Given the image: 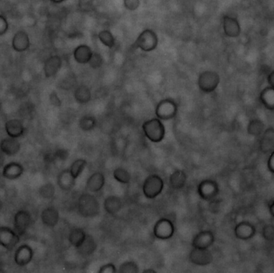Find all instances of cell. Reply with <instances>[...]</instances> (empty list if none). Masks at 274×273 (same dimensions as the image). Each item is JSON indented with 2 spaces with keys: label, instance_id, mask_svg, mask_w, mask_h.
Instances as JSON below:
<instances>
[{
  "label": "cell",
  "instance_id": "obj_1",
  "mask_svg": "<svg viewBox=\"0 0 274 273\" xmlns=\"http://www.w3.org/2000/svg\"><path fill=\"white\" fill-rule=\"evenodd\" d=\"M143 132L152 143H160L165 136V126L160 118H153L145 121L142 125Z\"/></svg>",
  "mask_w": 274,
  "mask_h": 273
},
{
  "label": "cell",
  "instance_id": "obj_2",
  "mask_svg": "<svg viewBox=\"0 0 274 273\" xmlns=\"http://www.w3.org/2000/svg\"><path fill=\"white\" fill-rule=\"evenodd\" d=\"M77 208L83 217L92 218L100 213V203L94 196L85 193L79 197Z\"/></svg>",
  "mask_w": 274,
  "mask_h": 273
},
{
  "label": "cell",
  "instance_id": "obj_3",
  "mask_svg": "<svg viewBox=\"0 0 274 273\" xmlns=\"http://www.w3.org/2000/svg\"><path fill=\"white\" fill-rule=\"evenodd\" d=\"M158 36L152 29H145L136 38L133 46L144 52H150L158 46Z\"/></svg>",
  "mask_w": 274,
  "mask_h": 273
},
{
  "label": "cell",
  "instance_id": "obj_4",
  "mask_svg": "<svg viewBox=\"0 0 274 273\" xmlns=\"http://www.w3.org/2000/svg\"><path fill=\"white\" fill-rule=\"evenodd\" d=\"M164 180L160 176L152 174L144 180L142 191L147 199H155L160 196L164 189Z\"/></svg>",
  "mask_w": 274,
  "mask_h": 273
},
{
  "label": "cell",
  "instance_id": "obj_5",
  "mask_svg": "<svg viewBox=\"0 0 274 273\" xmlns=\"http://www.w3.org/2000/svg\"><path fill=\"white\" fill-rule=\"evenodd\" d=\"M220 77L218 73L214 70H204L199 74L198 84L199 89L202 92L212 93L216 90L220 84Z\"/></svg>",
  "mask_w": 274,
  "mask_h": 273
},
{
  "label": "cell",
  "instance_id": "obj_6",
  "mask_svg": "<svg viewBox=\"0 0 274 273\" xmlns=\"http://www.w3.org/2000/svg\"><path fill=\"white\" fill-rule=\"evenodd\" d=\"M178 106L172 98H164L157 104L155 110L156 117L161 120H169L176 116Z\"/></svg>",
  "mask_w": 274,
  "mask_h": 273
},
{
  "label": "cell",
  "instance_id": "obj_7",
  "mask_svg": "<svg viewBox=\"0 0 274 273\" xmlns=\"http://www.w3.org/2000/svg\"><path fill=\"white\" fill-rule=\"evenodd\" d=\"M174 224L168 218H161L158 220L153 228V235L156 239L162 240L171 239L174 235Z\"/></svg>",
  "mask_w": 274,
  "mask_h": 273
},
{
  "label": "cell",
  "instance_id": "obj_8",
  "mask_svg": "<svg viewBox=\"0 0 274 273\" xmlns=\"http://www.w3.org/2000/svg\"><path fill=\"white\" fill-rule=\"evenodd\" d=\"M197 192L201 199L211 201L218 195V184L212 180H204L199 184Z\"/></svg>",
  "mask_w": 274,
  "mask_h": 273
},
{
  "label": "cell",
  "instance_id": "obj_9",
  "mask_svg": "<svg viewBox=\"0 0 274 273\" xmlns=\"http://www.w3.org/2000/svg\"><path fill=\"white\" fill-rule=\"evenodd\" d=\"M20 242V235L10 228L0 227V246L12 250Z\"/></svg>",
  "mask_w": 274,
  "mask_h": 273
},
{
  "label": "cell",
  "instance_id": "obj_10",
  "mask_svg": "<svg viewBox=\"0 0 274 273\" xmlns=\"http://www.w3.org/2000/svg\"><path fill=\"white\" fill-rule=\"evenodd\" d=\"M222 28L224 34L228 38H237L241 33L238 20L228 14L222 17Z\"/></svg>",
  "mask_w": 274,
  "mask_h": 273
},
{
  "label": "cell",
  "instance_id": "obj_11",
  "mask_svg": "<svg viewBox=\"0 0 274 273\" xmlns=\"http://www.w3.org/2000/svg\"><path fill=\"white\" fill-rule=\"evenodd\" d=\"M32 224V215L29 212L20 210L14 217V230L19 235L23 236Z\"/></svg>",
  "mask_w": 274,
  "mask_h": 273
},
{
  "label": "cell",
  "instance_id": "obj_12",
  "mask_svg": "<svg viewBox=\"0 0 274 273\" xmlns=\"http://www.w3.org/2000/svg\"><path fill=\"white\" fill-rule=\"evenodd\" d=\"M191 263L198 266H206L210 264L212 261V255L208 249L193 248L188 255Z\"/></svg>",
  "mask_w": 274,
  "mask_h": 273
},
{
  "label": "cell",
  "instance_id": "obj_13",
  "mask_svg": "<svg viewBox=\"0 0 274 273\" xmlns=\"http://www.w3.org/2000/svg\"><path fill=\"white\" fill-rule=\"evenodd\" d=\"M215 236L213 232L208 230L200 231L195 236L192 240V248H196L208 249L214 243Z\"/></svg>",
  "mask_w": 274,
  "mask_h": 273
},
{
  "label": "cell",
  "instance_id": "obj_14",
  "mask_svg": "<svg viewBox=\"0 0 274 273\" xmlns=\"http://www.w3.org/2000/svg\"><path fill=\"white\" fill-rule=\"evenodd\" d=\"M30 46V38L26 32L19 30L14 34L12 38V46L16 52H24L29 49Z\"/></svg>",
  "mask_w": 274,
  "mask_h": 273
},
{
  "label": "cell",
  "instance_id": "obj_15",
  "mask_svg": "<svg viewBox=\"0 0 274 273\" xmlns=\"http://www.w3.org/2000/svg\"><path fill=\"white\" fill-rule=\"evenodd\" d=\"M62 58L59 56H52L47 58L44 64V73L46 78L56 76L62 66Z\"/></svg>",
  "mask_w": 274,
  "mask_h": 273
},
{
  "label": "cell",
  "instance_id": "obj_16",
  "mask_svg": "<svg viewBox=\"0 0 274 273\" xmlns=\"http://www.w3.org/2000/svg\"><path fill=\"white\" fill-rule=\"evenodd\" d=\"M32 257H33V251L32 248L27 244L21 245L15 253V262L16 264L23 267L30 263Z\"/></svg>",
  "mask_w": 274,
  "mask_h": 273
},
{
  "label": "cell",
  "instance_id": "obj_17",
  "mask_svg": "<svg viewBox=\"0 0 274 273\" xmlns=\"http://www.w3.org/2000/svg\"><path fill=\"white\" fill-rule=\"evenodd\" d=\"M0 150L4 155L8 156H14L20 150V144L17 139L8 137L0 141Z\"/></svg>",
  "mask_w": 274,
  "mask_h": 273
},
{
  "label": "cell",
  "instance_id": "obj_18",
  "mask_svg": "<svg viewBox=\"0 0 274 273\" xmlns=\"http://www.w3.org/2000/svg\"><path fill=\"white\" fill-rule=\"evenodd\" d=\"M93 53L94 52L88 45H79L73 50V58L80 64H88Z\"/></svg>",
  "mask_w": 274,
  "mask_h": 273
},
{
  "label": "cell",
  "instance_id": "obj_19",
  "mask_svg": "<svg viewBox=\"0 0 274 273\" xmlns=\"http://www.w3.org/2000/svg\"><path fill=\"white\" fill-rule=\"evenodd\" d=\"M105 184V177L101 172H95L86 182V189L89 192L96 193L102 190Z\"/></svg>",
  "mask_w": 274,
  "mask_h": 273
},
{
  "label": "cell",
  "instance_id": "obj_20",
  "mask_svg": "<svg viewBox=\"0 0 274 273\" xmlns=\"http://www.w3.org/2000/svg\"><path fill=\"white\" fill-rule=\"evenodd\" d=\"M5 130L8 136L17 139L19 137L22 136L25 132V126L22 121L17 118H13L7 121L5 124Z\"/></svg>",
  "mask_w": 274,
  "mask_h": 273
},
{
  "label": "cell",
  "instance_id": "obj_21",
  "mask_svg": "<svg viewBox=\"0 0 274 273\" xmlns=\"http://www.w3.org/2000/svg\"><path fill=\"white\" fill-rule=\"evenodd\" d=\"M260 149L263 153H269L274 151V128H268L261 134L260 140Z\"/></svg>",
  "mask_w": 274,
  "mask_h": 273
},
{
  "label": "cell",
  "instance_id": "obj_22",
  "mask_svg": "<svg viewBox=\"0 0 274 273\" xmlns=\"http://www.w3.org/2000/svg\"><path fill=\"white\" fill-rule=\"evenodd\" d=\"M60 220V214L54 207H48L41 213V220L45 226L53 228L56 226Z\"/></svg>",
  "mask_w": 274,
  "mask_h": 273
},
{
  "label": "cell",
  "instance_id": "obj_23",
  "mask_svg": "<svg viewBox=\"0 0 274 273\" xmlns=\"http://www.w3.org/2000/svg\"><path fill=\"white\" fill-rule=\"evenodd\" d=\"M24 169L22 165L16 162L8 164L3 170V176L4 178L13 180L18 179L24 173Z\"/></svg>",
  "mask_w": 274,
  "mask_h": 273
},
{
  "label": "cell",
  "instance_id": "obj_24",
  "mask_svg": "<svg viewBox=\"0 0 274 273\" xmlns=\"http://www.w3.org/2000/svg\"><path fill=\"white\" fill-rule=\"evenodd\" d=\"M57 184L59 187L64 191H69L72 188H74L76 179L72 176L69 169H67L59 174Z\"/></svg>",
  "mask_w": 274,
  "mask_h": 273
},
{
  "label": "cell",
  "instance_id": "obj_25",
  "mask_svg": "<svg viewBox=\"0 0 274 273\" xmlns=\"http://www.w3.org/2000/svg\"><path fill=\"white\" fill-rule=\"evenodd\" d=\"M97 248V244L92 236L87 235L86 239L84 240L82 244L77 248V251L83 257H88L92 255Z\"/></svg>",
  "mask_w": 274,
  "mask_h": 273
},
{
  "label": "cell",
  "instance_id": "obj_26",
  "mask_svg": "<svg viewBox=\"0 0 274 273\" xmlns=\"http://www.w3.org/2000/svg\"><path fill=\"white\" fill-rule=\"evenodd\" d=\"M187 181L186 173L182 170H176L169 176V184L174 190H180L185 186Z\"/></svg>",
  "mask_w": 274,
  "mask_h": 273
},
{
  "label": "cell",
  "instance_id": "obj_27",
  "mask_svg": "<svg viewBox=\"0 0 274 273\" xmlns=\"http://www.w3.org/2000/svg\"><path fill=\"white\" fill-rule=\"evenodd\" d=\"M104 208L108 214L114 215L122 208V201L116 196H110L104 200Z\"/></svg>",
  "mask_w": 274,
  "mask_h": 273
},
{
  "label": "cell",
  "instance_id": "obj_28",
  "mask_svg": "<svg viewBox=\"0 0 274 273\" xmlns=\"http://www.w3.org/2000/svg\"><path fill=\"white\" fill-rule=\"evenodd\" d=\"M260 104L267 110H274V88L272 86H267L261 90L260 94Z\"/></svg>",
  "mask_w": 274,
  "mask_h": 273
},
{
  "label": "cell",
  "instance_id": "obj_29",
  "mask_svg": "<svg viewBox=\"0 0 274 273\" xmlns=\"http://www.w3.org/2000/svg\"><path fill=\"white\" fill-rule=\"evenodd\" d=\"M87 234L82 228H75L71 230L69 235H68V240L73 247H80L82 244L84 240L86 239Z\"/></svg>",
  "mask_w": 274,
  "mask_h": 273
},
{
  "label": "cell",
  "instance_id": "obj_30",
  "mask_svg": "<svg viewBox=\"0 0 274 273\" xmlns=\"http://www.w3.org/2000/svg\"><path fill=\"white\" fill-rule=\"evenodd\" d=\"M74 97L80 104H86L92 98V92L86 85H80L75 90Z\"/></svg>",
  "mask_w": 274,
  "mask_h": 273
},
{
  "label": "cell",
  "instance_id": "obj_31",
  "mask_svg": "<svg viewBox=\"0 0 274 273\" xmlns=\"http://www.w3.org/2000/svg\"><path fill=\"white\" fill-rule=\"evenodd\" d=\"M255 229L250 224H239L235 228V235L241 240L250 239L254 234Z\"/></svg>",
  "mask_w": 274,
  "mask_h": 273
},
{
  "label": "cell",
  "instance_id": "obj_32",
  "mask_svg": "<svg viewBox=\"0 0 274 273\" xmlns=\"http://www.w3.org/2000/svg\"><path fill=\"white\" fill-rule=\"evenodd\" d=\"M99 40L103 45L109 49H112L116 45V38L110 30H103L98 34Z\"/></svg>",
  "mask_w": 274,
  "mask_h": 273
},
{
  "label": "cell",
  "instance_id": "obj_33",
  "mask_svg": "<svg viewBox=\"0 0 274 273\" xmlns=\"http://www.w3.org/2000/svg\"><path fill=\"white\" fill-rule=\"evenodd\" d=\"M248 133L252 136H258L264 132V125L262 121L257 118H253L249 121L248 125Z\"/></svg>",
  "mask_w": 274,
  "mask_h": 273
},
{
  "label": "cell",
  "instance_id": "obj_34",
  "mask_svg": "<svg viewBox=\"0 0 274 273\" xmlns=\"http://www.w3.org/2000/svg\"><path fill=\"white\" fill-rule=\"evenodd\" d=\"M87 166V161L84 159H78L75 160L71 165L69 171L72 176L74 177L75 179H77L81 173L83 172L85 168Z\"/></svg>",
  "mask_w": 274,
  "mask_h": 273
},
{
  "label": "cell",
  "instance_id": "obj_35",
  "mask_svg": "<svg viewBox=\"0 0 274 273\" xmlns=\"http://www.w3.org/2000/svg\"><path fill=\"white\" fill-rule=\"evenodd\" d=\"M96 125V120L94 116H84L79 121V126L81 130L84 132H89L93 130Z\"/></svg>",
  "mask_w": 274,
  "mask_h": 273
},
{
  "label": "cell",
  "instance_id": "obj_36",
  "mask_svg": "<svg viewBox=\"0 0 274 273\" xmlns=\"http://www.w3.org/2000/svg\"><path fill=\"white\" fill-rule=\"evenodd\" d=\"M113 177L119 183L124 184L130 183V173L123 168H117L115 169V171L113 172Z\"/></svg>",
  "mask_w": 274,
  "mask_h": 273
},
{
  "label": "cell",
  "instance_id": "obj_37",
  "mask_svg": "<svg viewBox=\"0 0 274 273\" xmlns=\"http://www.w3.org/2000/svg\"><path fill=\"white\" fill-rule=\"evenodd\" d=\"M55 192H56V188L54 185L51 183L45 184L39 189V194L44 199H52L55 196Z\"/></svg>",
  "mask_w": 274,
  "mask_h": 273
},
{
  "label": "cell",
  "instance_id": "obj_38",
  "mask_svg": "<svg viewBox=\"0 0 274 273\" xmlns=\"http://www.w3.org/2000/svg\"><path fill=\"white\" fill-rule=\"evenodd\" d=\"M120 273L139 272V266L134 261H126L120 265L118 270Z\"/></svg>",
  "mask_w": 274,
  "mask_h": 273
},
{
  "label": "cell",
  "instance_id": "obj_39",
  "mask_svg": "<svg viewBox=\"0 0 274 273\" xmlns=\"http://www.w3.org/2000/svg\"><path fill=\"white\" fill-rule=\"evenodd\" d=\"M88 64L90 65L91 68H99L103 64L102 56L99 53H93L92 58L88 62Z\"/></svg>",
  "mask_w": 274,
  "mask_h": 273
},
{
  "label": "cell",
  "instance_id": "obj_40",
  "mask_svg": "<svg viewBox=\"0 0 274 273\" xmlns=\"http://www.w3.org/2000/svg\"><path fill=\"white\" fill-rule=\"evenodd\" d=\"M123 4H124V8L126 10L134 12L139 8L140 1V0H124Z\"/></svg>",
  "mask_w": 274,
  "mask_h": 273
},
{
  "label": "cell",
  "instance_id": "obj_41",
  "mask_svg": "<svg viewBox=\"0 0 274 273\" xmlns=\"http://www.w3.org/2000/svg\"><path fill=\"white\" fill-rule=\"evenodd\" d=\"M8 28H9V24H8V20L4 14H0V36L6 34Z\"/></svg>",
  "mask_w": 274,
  "mask_h": 273
},
{
  "label": "cell",
  "instance_id": "obj_42",
  "mask_svg": "<svg viewBox=\"0 0 274 273\" xmlns=\"http://www.w3.org/2000/svg\"><path fill=\"white\" fill-rule=\"evenodd\" d=\"M54 153L57 161H64L68 159V152L65 150V149H57V150L54 152Z\"/></svg>",
  "mask_w": 274,
  "mask_h": 273
},
{
  "label": "cell",
  "instance_id": "obj_43",
  "mask_svg": "<svg viewBox=\"0 0 274 273\" xmlns=\"http://www.w3.org/2000/svg\"><path fill=\"white\" fill-rule=\"evenodd\" d=\"M99 273H115L116 272V266L113 264L109 263L103 265L100 267Z\"/></svg>",
  "mask_w": 274,
  "mask_h": 273
},
{
  "label": "cell",
  "instance_id": "obj_44",
  "mask_svg": "<svg viewBox=\"0 0 274 273\" xmlns=\"http://www.w3.org/2000/svg\"><path fill=\"white\" fill-rule=\"evenodd\" d=\"M50 102L51 104L55 106H61V104H62L61 100H60V97L58 96L57 93L55 92L51 93Z\"/></svg>",
  "mask_w": 274,
  "mask_h": 273
},
{
  "label": "cell",
  "instance_id": "obj_45",
  "mask_svg": "<svg viewBox=\"0 0 274 273\" xmlns=\"http://www.w3.org/2000/svg\"><path fill=\"white\" fill-rule=\"evenodd\" d=\"M44 160L45 163L48 164H52L56 162L57 160H56L54 152H53L45 153L44 156Z\"/></svg>",
  "mask_w": 274,
  "mask_h": 273
},
{
  "label": "cell",
  "instance_id": "obj_46",
  "mask_svg": "<svg viewBox=\"0 0 274 273\" xmlns=\"http://www.w3.org/2000/svg\"><path fill=\"white\" fill-rule=\"evenodd\" d=\"M94 0H79V6L83 10H88L92 6Z\"/></svg>",
  "mask_w": 274,
  "mask_h": 273
},
{
  "label": "cell",
  "instance_id": "obj_47",
  "mask_svg": "<svg viewBox=\"0 0 274 273\" xmlns=\"http://www.w3.org/2000/svg\"><path fill=\"white\" fill-rule=\"evenodd\" d=\"M268 168L269 171L274 174V151L271 152L270 156L268 158Z\"/></svg>",
  "mask_w": 274,
  "mask_h": 273
},
{
  "label": "cell",
  "instance_id": "obj_48",
  "mask_svg": "<svg viewBox=\"0 0 274 273\" xmlns=\"http://www.w3.org/2000/svg\"><path fill=\"white\" fill-rule=\"evenodd\" d=\"M267 82H268V86H272L274 88V69L268 74Z\"/></svg>",
  "mask_w": 274,
  "mask_h": 273
},
{
  "label": "cell",
  "instance_id": "obj_49",
  "mask_svg": "<svg viewBox=\"0 0 274 273\" xmlns=\"http://www.w3.org/2000/svg\"><path fill=\"white\" fill-rule=\"evenodd\" d=\"M4 164V154L0 150V168L3 167Z\"/></svg>",
  "mask_w": 274,
  "mask_h": 273
},
{
  "label": "cell",
  "instance_id": "obj_50",
  "mask_svg": "<svg viewBox=\"0 0 274 273\" xmlns=\"http://www.w3.org/2000/svg\"><path fill=\"white\" fill-rule=\"evenodd\" d=\"M269 211H270V213L272 214V216L274 217V201L271 204L270 206H269Z\"/></svg>",
  "mask_w": 274,
  "mask_h": 273
},
{
  "label": "cell",
  "instance_id": "obj_51",
  "mask_svg": "<svg viewBox=\"0 0 274 273\" xmlns=\"http://www.w3.org/2000/svg\"><path fill=\"white\" fill-rule=\"evenodd\" d=\"M50 1L53 2V4H62V2L66 1V0H50Z\"/></svg>",
  "mask_w": 274,
  "mask_h": 273
},
{
  "label": "cell",
  "instance_id": "obj_52",
  "mask_svg": "<svg viewBox=\"0 0 274 273\" xmlns=\"http://www.w3.org/2000/svg\"><path fill=\"white\" fill-rule=\"evenodd\" d=\"M156 272L154 271V270H153V269H152V268L146 269V270H144V271H143V273H156Z\"/></svg>",
  "mask_w": 274,
  "mask_h": 273
},
{
  "label": "cell",
  "instance_id": "obj_53",
  "mask_svg": "<svg viewBox=\"0 0 274 273\" xmlns=\"http://www.w3.org/2000/svg\"><path fill=\"white\" fill-rule=\"evenodd\" d=\"M4 270V264L0 261V272H2Z\"/></svg>",
  "mask_w": 274,
  "mask_h": 273
},
{
  "label": "cell",
  "instance_id": "obj_54",
  "mask_svg": "<svg viewBox=\"0 0 274 273\" xmlns=\"http://www.w3.org/2000/svg\"><path fill=\"white\" fill-rule=\"evenodd\" d=\"M3 208V203L0 201V211H1V209H2Z\"/></svg>",
  "mask_w": 274,
  "mask_h": 273
}]
</instances>
